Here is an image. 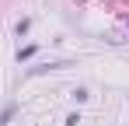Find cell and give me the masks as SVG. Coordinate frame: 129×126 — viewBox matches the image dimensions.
Returning <instances> with one entry per match:
<instances>
[{
  "label": "cell",
  "mask_w": 129,
  "mask_h": 126,
  "mask_svg": "<svg viewBox=\"0 0 129 126\" xmlns=\"http://www.w3.org/2000/svg\"><path fill=\"white\" fill-rule=\"evenodd\" d=\"M31 53H35V46H24V49H18V60H28Z\"/></svg>",
  "instance_id": "obj_1"
}]
</instances>
